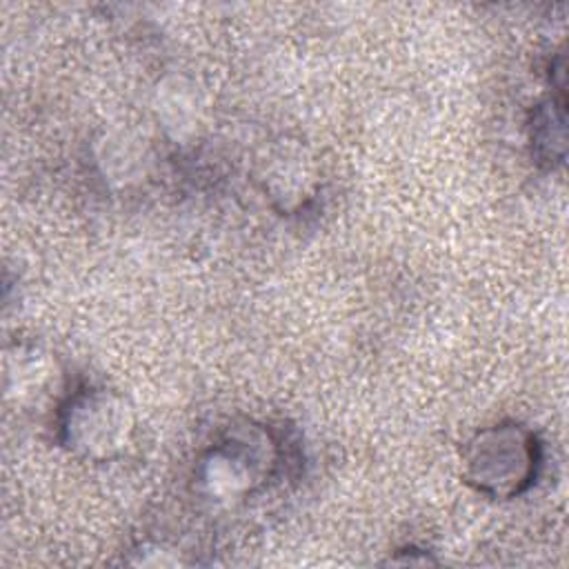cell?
I'll use <instances>...</instances> for the list:
<instances>
[{"label": "cell", "instance_id": "1", "mask_svg": "<svg viewBox=\"0 0 569 569\" xmlns=\"http://www.w3.org/2000/svg\"><path fill=\"white\" fill-rule=\"evenodd\" d=\"M82 425H91V429H82V445L89 449H111L118 447L124 438L127 431V422L124 416L120 411V407H111V405H96L91 407V413L87 420L80 422Z\"/></svg>", "mask_w": 569, "mask_h": 569}]
</instances>
